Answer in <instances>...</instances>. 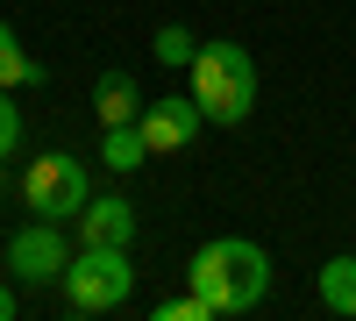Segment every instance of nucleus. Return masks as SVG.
Wrapping results in <instances>:
<instances>
[{
    "mask_svg": "<svg viewBox=\"0 0 356 321\" xmlns=\"http://www.w3.org/2000/svg\"><path fill=\"white\" fill-rule=\"evenodd\" d=\"M186 285L214 307V321L250 314V307H264V293H271V250L250 243V236H214V243L193 250Z\"/></svg>",
    "mask_w": 356,
    "mask_h": 321,
    "instance_id": "obj_1",
    "label": "nucleus"
},
{
    "mask_svg": "<svg viewBox=\"0 0 356 321\" xmlns=\"http://www.w3.org/2000/svg\"><path fill=\"white\" fill-rule=\"evenodd\" d=\"M79 243H114V250H129L136 243V208L122 193H93L79 208Z\"/></svg>",
    "mask_w": 356,
    "mask_h": 321,
    "instance_id": "obj_7",
    "label": "nucleus"
},
{
    "mask_svg": "<svg viewBox=\"0 0 356 321\" xmlns=\"http://www.w3.org/2000/svg\"><path fill=\"white\" fill-rule=\"evenodd\" d=\"M100 164H107V171H143V164H150V143H143V129H136V122L107 129V136H100Z\"/></svg>",
    "mask_w": 356,
    "mask_h": 321,
    "instance_id": "obj_10",
    "label": "nucleus"
},
{
    "mask_svg": "<svg viewBox=\"0 0 356 321\" xmlns=\"http://www.w3.org/2000/svg\"><path fill=\"white\" fill-rule=\"evenodd\" d=\"M157 321H214V307H207L193 285L186 293H171V300H157Z\"/></svg>",
    "mask_w": 356,
    "mask_h": 321,
    "instance_id": "obj_13",
    "label": "nucleus"
},
{
    "mask_svg": "<svg viewBox=\"0 0 356 321\" xmlns=\"http://www.w3.org/2000/svg\"><path fill=\"white\" fill-rule=\"evenodd\" d=\"M93 114H100V129L136 122V114H143V86H136L129 72H100V79H93Z\"/></svg>",
    "mask_w": 356,
    "mask_h": 321,
    "instance_id": "obj_8",
    "label": "nucleus"
},
{
    "mask_svg": "<svg viewBox=\"0 0 356 321\" xmlns=\"http://www.w3.org/2000/svg\"><path fill=\"white\" fill-rule=\"evenodd\" d=\"M93 200V179L72 150H50V157H29L22 171V208L43 214V221H79V208Z\"/></svg>",
    "mask_w": 356,
    "mask_h": 321,
    "instance_id": "obj_4",
    "label": "nucleus"
},
{
    "mask_svg": "<svg viewBox=\"0 0 356 321\" xmlns=\"http://www.w3.org/2000/svg\"><path fill=\"white\" fill-rule=\"evenodd\" d=\"M136 129H143V143H150V157H178V150L207 129V114H200L193 93H164V100H143Z\"/></svg>",
    "mask_w": 356,
    "mask_h": 321,
    "instance_id": "obj_6",
    "label": "nucleus"
},
{
    "mask_svg": "<svg viewBox=\"0 0 356 321\" xmlns=\"http://www.w3.org/2000/svg\"><path fill=\"white\" fill-rule=\"evenodd\" d=\"M72 265V243H65V221H22L15 236H8V272L15 285H57Z\"/></svg>",
    "mask_w": 356,
    "mask_h": 321,
    "instance_id": "obj_5",
    "label": "nucleus"
},
{
    "mask_svg": "<svg viewBox=\"0 0 356 321\" xmlns=\"http://www.w3.org/2000/svg\"><path fill=\"white\" fill-rule=\"evenodd\" d=\"M22 150V107H15V93L0 86V157H15Z\"/></svg>",
    "mask_w": 356,
    "mask_h": 321,
    "instance_id": "obj_14",
    "label": "nucleus"
},
{
    "mask_svg": "<svg viewBox=\"0 0 356 321\" xmlns=\"http://www.w3.org/2000/svg\"><path fill=\"white\" fill-rule=\"evenodd\" d=\"M186 93L214 129H243L257 114V57L243 43H200L186 65Z\"/></svg>",
    "mask_w": 356,
    "mask_h": 321,
    "instance_id": "obj_2",
    "label": "nucleus"
},
{
    "mask_svg": "<svg viewBox=\"0 0 356 321\" xmlns=\"http://www.w3.org/2000/svg\"><path fill=\"white\" fill-rule=\"evenodd\" d=\"M0 321H15V285L0 279Z\"/></svg>",
    "mask_w": 356,
    "mask_h": 321,
    "instance_id": "obj_15",
    "label": "nucleus"
},
{
    "mask_svg": "<svg viewBox=\"0 0 356 321\" xmlns=\"http://www.w3.org/2000/svg\"><path fill=\"white\" fill-rule=\"evenodd\" d=\"M57 293H65V307L79 321H100L114 307H129V293H136V257L114 250V243H79L72 265H65V279H57Z\"/></svg>",
    "mask_w": 356,
    "mask_h": 321,
    "instance_id": "obj_3",
    "label": "nucleus"
},
{
    "mask_svg": "<svg viewBox=\"0 0 356 321\" xmlns=\"http://www.w3.org/2000/svg\"><path fill=\"white\" fill-rule=\"evenodd\" d=\"M150 50H157V65H171V72H186V65H193V50H200V36H193L186 22H164L157 36H150Z\"/></svg>",
    "mask_w": 356,
    "mask_h": 321,
    "instance_id": "obj_12",
    "label": "nucleus"
},
{
    "mask_svg": "<svg viewBox=\"0 0 356 321\" xmlns=\"http://www.w3.org/2000/svg\"><path fill=\"white\" fill-rule=\"evenodd\" d=\"M314 293L335 321H356V257H328V265L314 272Z\"/></svg>",
    "mask_w": 356,
    "mask_h": 321,
    "instance_id": "obj_9",
    "label": "nucleus"
},
{
    "mask_svg": "<svg viewBox=\"0 0 356 321\" xmlns=\"http://www.w3.org/2000/svg\"><path fill=\"white\" fill-rule=\"evenodd\" d=\"M43 79H50V72H43L36 57L22 50V36H15V29L0 22V86H8V93H15V86H43Z\"/></svg>",
    "mask_w": 356,
    "mask_h": 321,
    "instance_id": "obj_11",
    "label": "nucleus"
}]
</instances>
